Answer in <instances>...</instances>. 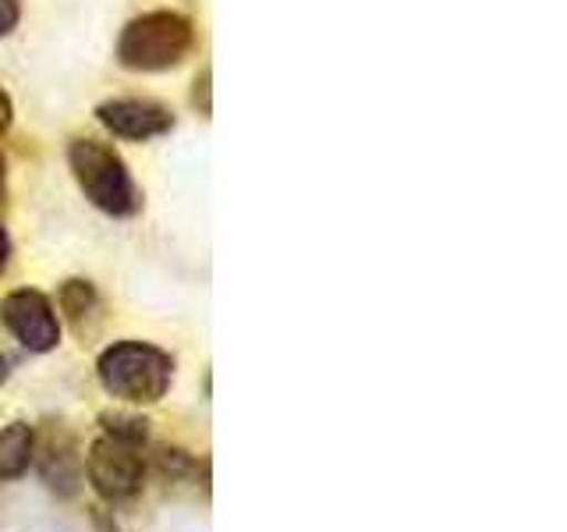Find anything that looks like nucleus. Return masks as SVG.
Segmentation results:
<instances>
[{"label":"nucleus","mask_w":567,"mask_h":532,"mask_svg":"<svg viewBox=\"0 0 567 532\" xmlns=\"http://www.w3.org/2000/svg\"><path fill=\"white\" fill-rule=\"evenodd\" d=\"M100 383L111 398L132 405H153L167 395L174 380V362L167 351L146 341H117L96 362Z\"/></svg>","instance_id":"obj_1"},{"label":"nucleus","mask_w":567,"mask_h":532,"mask_svg":"<svg viewBox=\"0 0 567 532\" xmlns=\"http://www.w3.org/2000/svg\"><path fill=\"white\" fill-rule=\"evenodd\" d=\"M68 164L79 188L85 192V200L96 209L111 213V217H132V213H138L142 195L128 167H124V160L111 146H103L96 139H75L68 150Z\"/></svg>","instance_id":"obj_2"},{"label":"nucleus","mask_w":567,"mask_h":532,"mask_svg":"<svg viewBox=\"0 0 567 532\" xmlns=\"http://www.w3.org/2000/svg\"><path fill=\"white\" fill-rule=\"evenodd\" d=\"M195 47V29L177 11H150L124 25L117 40V58L132 71H167L188 58Z\"/></svg>","instance_id":"obj_3"},{"label":"nucleus","mask_w":567,"mask_h":532,"mask_svg":"<svg viewBox=\"0 0 567 532\" xmlns=\"http://www.w3.org/2000/svg\"><path fill=\"white\" fill-rule=\"evenodd\" d=\"M85 472L93 490L103 501H128L142 490L146 479V461H142L135 443H124L117 437H100L85 454Z\"/></svg>","instance_id":"obj_4"},{"label":"nucleus","mask_w":567,"mask_h":532,"mask_svg":"<svg viewBox=\"0 0 567 532\" xmlns=\"http://www.w3.org/2000/svg\"><path fill=\"white\" fill-rule=\"evenodd\" d=\"M0 319L4 327L22 341L29 351H50L61 341V324L58 313H53L50 298L40 291H11L4 301H0Z\"/></svg>","instance_id":"obj_5"},{"label":"nucleus","mask_w":567,"mask_h":532,"mask_svg":"<svg viewBox=\"0 0 567 532\" xmlns=\"http://www.w3.org/2000/svg\"><path fill=\"white\" fill-rule=\"evenodd\" d=\"M96 117L106 132H114L121 139H156L174 129L167 106L150 100H106L96 106Z\"/></svg>","instance_id":"obj_6"},{"label":"nucleus","mask_w":567,"mask_h":532,"mask_svg":"<svg viewBox=\"0 0 567 532\" xmlns=\"http://www.w3.org/2000/svg\"><path fill=\"white\" fill-rule=\"evenodd\" d=\"M35 458V433L29 422H11L0 430V479H18Z\"/></svg>","instance_id":"obj_7"},{"label":"nucleus","mask_w":567,"mask_h":532,"mask_svg":"<svg viewBox=\"0 0 567 532\" xmlns=\"http://www.w3.org/2000/svg\"><path fill=\"white\" fill-rule=\"evenodd\" d=\"M40 469H43V479L53 490L75 493V487H79V458H75V448H71L68 437L61 443L53 437H47L43 454H40Z\"/></svg>","instance_id":"obj_8"},{"label":"nucleus","mask_w":567,"mask_h":532,"mask_svg":"<svg viewBox=\"0 0 567 532\" xmlns=\"http://www.w3.org/2000/svg\"><path fill=\"white\" fill-rule=\"evenodd\" d=\"M103 433L106 437H117V440H124V443H135V448H142L146 443V437H150V422L146 419H138V416H124V412H106L103 419Z\"/></svg>","instance_id":"obj_9"},{"label":"nucleus","mask_w":567,"mask_h":532,"mask_svg":"<svg viewBox=\"0 0 567 532\" xmlns=\"http://www.w3.org/2000/svg\"><path fill=\"white\" fill-rule=\"evenodd\" d=\"M61 309L75 319V324H82V316H89L96 309V291L89 280H68L61 288Z\"/></svg>","instance_id":"obj_10"},{"label":"nucleus","mask_w":567,"mask_h":532,"mask_svg":"<svg viewBox=\"0 0 567 532\" xmlns=\"http://www.w3.org/2000/svg\"><path fill=\"white\" fill-rule=\"evenodd\" d=\"M18 18H22V4L18 0H0V35H8L18 25Z\"/></svg>","instance_id":"obj_11"},{"label":"nucleus","mask_w":567,"mask_h":532,"mask_svg":"<svg viewBox=\"0 0 567 532\" xmlns=\"http://www.w3.org/2000/svg\"><path fill=\"white\" fill-rule=\"evenodd\" d=\"M11 129V100H8V93L0 89V135H4Z\"/></svg>","instance_id":"obj_12"},{"label":"nucleus","mask_w":567,"mask_h":532,"mask_svg":"<svg viewBox=\"0 0 567 532\" xmlns=\"http://www.w3.org/2000/svg\"><path fill=\"white\" fill-rule=\"evenodd\" d=\"M93 525H96V532H121V525L111 519V514H103V511L93 514Z\"/></svg>","instance_id":"obj_13"},{"label":"nucleus","mask_w":567,"mask_h":532,"mask_svg":"<svg viewBox=\"0 0 567 532\" xmlns=\"http://www.w3.org/2000/svg\"><path fill=\"white\" fill-rule=\"evenodd\" d=\"M8 253H11V242H8L4 224H0V270H4V266H8Z\"/></svg>","instance_id":"obj_14"},{"label":"nucleus","mask_w":567,"mask_h":532,"mask_svg":"<svg viewBox=\"0 0 567 532\" xmlns=\"http://www.w3.org/2000/svg\"><path fill=\"white\" fill-rule=\"evenodd\" d=\"M4 380H8V359L0 355V383H4Z\"/></svg>","instance_id":"obj_15"},{"label":"nucleus","mask_w":567,"mask_h":532,"mask_svg":"<svg viewBox=\"0 0 567 532\" xmlns=\"http://www.w3.org/2000/svg\"><path fill=\"white\" fill-rule=\"evenodd\" d=\"M0 192H4V156H0Z\"/></svg>","instance_id":"obj_16"}]
</instances>
